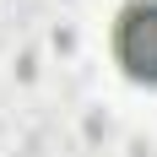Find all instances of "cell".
Masks as SVG:
<instances>
[{
	"label": "cell",
	"mask_w": 157,
	"mask_h": 157,
	"mask_svg": "<svg viewBox=\"0 0 157 157\" xmlns=\"http://www.w3.org/2000/svg\"><path fill=\"white\" fill-rule=\"evenodd\" d=\"M114 49L136 81H157V0H130L114 27Z\"/></svg>",
	"instance_id": "6da1fadb"
}]
</instances>
